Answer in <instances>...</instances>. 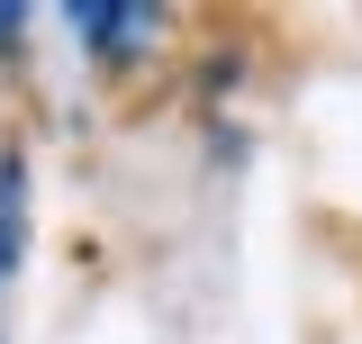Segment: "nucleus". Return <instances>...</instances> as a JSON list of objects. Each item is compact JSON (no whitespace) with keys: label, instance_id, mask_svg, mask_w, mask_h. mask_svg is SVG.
<instances>
[{"label":"nucleus","instance_id":"2","mask_svg":"<svg viewBox=\"0 0 362 344\" xmlns=\"http://www.w3.org/2000/svg\"><path fill=\"white\" fill-rule=\"evenodd\" d=\"M73 28H82L90 45H136L145 28H154V9H100V0H82V9H73Z\"/></svg>","mask_w":362,"mask_h":344},{"label":"nucleus","instance_id":"1","mask_svg":"<svg viewBox=\"0 0 362 344\" xmlns=\"http://www.w3.org/2000/svg\"><path fill=\"white\" fill-rule=\"evenodd\" d=\"M18 236H28V164H0V281L18 272Z\"/></svg>","mask_w":362,"mask_h":344}]
</instances>
